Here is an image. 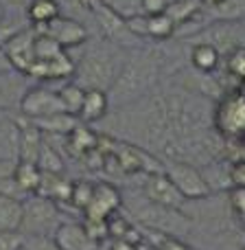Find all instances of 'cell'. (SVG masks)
I'll return each instance as SVG.
<instances>
[{
    "instance_id": "obj_8",
    "label": "cell",
    "mask_w": 245,
    "mask_h": 250,
    "mask_svg": "<svg viewBox=\"0 0 245 250\" xmlns=\"http://www.w3.org/2000/svg\"><path fill=\"white\" fill-rule=\"evenodd\" d=\"M35 31L48 33L61 48L73 51V48H81L83 44L90 40V31L81 20H75L70 16H59L46 26H33Z\"/></svg>"
},
{
    "instance_id": "obj_10",
    "label": "cell",
    "mask_w": 245,
    "mask_h": 250,
    "mask_svg": "<svg viewBox=\"0 0 245 250\" xmlns=\"http://www.w3.org/2000/svg\"><path fill=\"white\" fill-rule=\"evenodd\" d=\"M33 42H35V29L31 26V29L18 33L16 38H11L2 46V53L7 55L11 68L16 70V73L24 75V77H29L31 68H33V64H35Z\"/></svg>"
},
{
    "instance_id": "obj_30",
    "label": "cell",
    "mask_w": 245,
    "mask_h": 250,
    "mask_svg": "<svg viewBox=\"0 0 245 250\" xmlns=\"http://www.w3.org/2000/svg\"><path fill=\"white\" fill-rule=\"evenodd\" d=\"M92 193H94V185H92V182H88V180L73 182V191H70L68 202L73 204L77 211H86L92 200Z\"/></svg>"
},
{
    "instance_id": "obj_36",
    "label": "cell",
    "mask_w": 245,
    "mask_h": 250,
    "mask_svg": "<svg viewBox=\"0 0 245 250\" xmlns=\"http://www.w3.org/2000/svg\"><path fill=\"white\" fill-rule=\"evenodd\" d=\"M24 235L22 233H4L0 230V250H22Z\"/></svg>"
},
{
    "instance_id": "obj_3",
    "label": "cell",
    "mask_w": 245,
    "mask_h": 250,
    "mask_svg": "<svg viewBox=\"0 0 245 250\" xmlns=\"http://www.w3.org/2000/svg\"><path fill=\"white\" fill-rule=\"evenodd\" d=\"M212 129L228 141H245V92L234 90L221 97L212 110Z\"/></svg>"
},
{
    "instance_id": "obj_19",
    "label": "cell",
    "mask_w": 245,
    "mask_h": 250,
    "mask_svg": "<svg viewBox=\"0 0 245 250\" xmlns=\"http://www.w3.org/2000/svg\"><path fill=\"white\" fill-rule=\"evenodd\" d=\"M70 191H73V182L66 180L64 173H42V185H39L38 193L42 198H48L57 204L68 202Z\"/></svg>"
},
{
    "instance_id": "obj_34",
    "label": "cell",
    "mask_w": 245,
    "mask_h": 250,
    "mask_svg": "<svg viewBox=\"0 0 245 250\" xmlns=\"http://www.w3.org/2000/svg\"><path fill=\"white\" fill-rule=\"evenodd\" d=\"M127 29L136 35L138 40H145L149 38V16L147 13H138V16H132L127 18Z\"/></svg>"
},
{
    "instance_id": "obj_27",
    "label": "cell",
    "mask_w": 245,
    "mask_h": 250,
    "mask_svg": "<svg viewBox=\"0 0 245 250\" xmlns=\"http://www.w3.org/2000/svg\"><path fill=\"white\" fill-rule=\"evenodd\" d=\"M35 165L39 167V171H42V173H64V167H66L61 154L46 141V136H44L42 149H39Z\"/></svg>"
},
{
    "instance_id": "obj_2",
    "label": "cell",
    "mask_w": 245,
    "mask_h": 250,
    "mask_svg": "<svg viewBox=\"0 0 245 250\" xmlns=\"http://www.w3.org/2000/svg\"><path fill=\"white\" fill-rule=\"evenodd\" d=\"M160 68H162V60H160L158 51H151V48L129 51L121 75L108 92L110 105L123 108V105L136 104V101L149 97L158 88Z\"/></svg>"
},
{
    "instance_id": "obj_5",
    "label": "cell",
    "mask_w": 245,
    "mask_h": 250,
    "mask_svg": "<svg viewBox=\"0 0 245 250\" xmlns=\"http://www.w3.org/2000/svg\"><path fill=\"white\" fill-rule=\"evenodd\" d=\"M210 44L219 51V55H228L234 48L245 46V22H210L202 31L188 38V42Z\"/></svg>"
},
{
    "instance_id": "obj_31",
    "label": "cell",
    "mask_w": 245,
    "mask_h": 250,
    "mask_svg": "<svg viewBox=\"0 0 245 250\" xmlns=\"http://www.w3.org/2000/svg\"><path fill=\"white\" fill-rule=\"evenodd\" d=\"M105 7H110L114 13H118L121 18H132L142 13V0H101Z\"/></svg>"
},
{
    "instance_id": "obj_42",
    "label": "cell",
    "mask_w": 245,
    "mask_h": 250,
    "mask_svg": "<svg viewBox=\"0 0 245 250\" xmlns=\"http://www.w3.org/2000/svg\"><path fill=\"white\" fill-rule=\"evenodd\" d=\"M204 4H206V7H217V4L219 2H224V0H202Z\"/></svg>"
},
{
    "instance_id": "obj_23",
    "label": "cell",
    "mask_w": 245,
    "mask_h": 250,
    "mask_svg": "<svg viewBox=\"0 0 245 250\" xmlns=\"http://www.w3.org/2000/svg\"><path fill=\"white\" fill-rule=\"evenodd\" d=\"M33 123L44 136H48V134H64V136H68L79 125V119L68 112H61V114H53V117H46V119H38Z\"/></svg>"
},
{
    "instance_id": "obj_22",
    "label": "cell",
    "mask_w": 245,
    "mask_h": 250,
    "mask_svg": "<svg viewBox=\"0 0 245 250\" xmlns=\"http://www.w3.org/2000/svg\"><path fill=\"white\" fill-rule=\"evenodd\" d=\"M24 9L33 26H46L55 18L61 16V9L57 4V0H26Z\"/></svg>"
},
{
    "instance_id": "obj_29",
    "label": "cell",
    "mask_w": 245,
    "mask_h": 250,
    "mask_svg": "<svg viewBox=\"0 0 245 250\" xmlns=\"http://www.w3.org/2000/svg\"><path fill=\"white\" fill-rule=\"evenodd\" d=\"M177 31L175 22L167 16V13H155V16H149V38L158 40V42H164V40L173 38Z\"/></svg>"
},
{
    "instance_id": "obj_13",
    "label": "cell",
    "mask_w": 245,
    "mask_h": 250,
    "mask_svg": "<svg viewBox=\"0 0 245 250\" xmlns=\"http://www.w3.org/2000/svg\"><path fill=\"white\" fill-rule=\"evenodd\" d=\"M20 160V121L0 117V163L16 165Z\"/></svg>"
},
{
    "instance_id": "obj_39",
    "label": "cell",
    "mask_w": 245,
    "mask_h": 250,
    "mask_svg": "<svg viewBox=\"0 0 245 250\" xmlns=\"http://www.w3.org/2000/svg\"><path fill=\"white\" fill-rule=\"evenodd\" d=\"M155 250H188V246H186L182 239H175V237H164L162 242H160V246Z\"/></svg>"
},
{
    "instance_id": "obj_17",
    "label": "cell",
    "mask_w": 245,
    "mask_h": 250,
    "mask_svg": "<svg viewBox=\"0 0 245 250\" xmlns=\"http://www.w3.org/2000/svg\"><path fill=\"white\" fill-rule=\"evenodd\" d=\"M18 121H20V160L35 163L39 149H42L44 134L35 127V123L31 121V119L22 117V119H18Z\"/></svg>"
},
{
    "instance_id": "obj_24",
    "label": "cell",
    "mask_w": 245,
    "mask_h": 250,
    "mask_svg": "<svg viewBox=\"0 0 245 250\" xmlns=\"http://www.w3.org/2000/svg\"><path fill=\"white\" fill-rule=\"evenodd\" d=\"M202 7H204L202 0H175V2L169 4L164 13H167V16L175 22L177 29H180V26L188 24L190 20H195V18L202 13Z\"/></svg>"
},
{
    "instance_id": "obj_16",
    "label": "cell",
    "mask_w": 245,
    "mask_h": 250,
    "mask_svg": "<svg viewBox=\"0 0 245 250\" xmlns=\"http://www.w3.org/2000/svg\"><path fill=\"white\" fill-rule=\"evenodd\" d=\"M31 26L33 24H31L24 7H4L2 18H0V48L11 38H16L18 33L31 29Z\"/></svg>"
},
{
    "instance_id": "obj_14",
    "label": "cell",
    "mask_w": 245,
    "mask_h": 250,
    "mask_svg": "<svg viewBox=\"0 0 245 250\" xmlns=\"http://www.w3.org/2000/svg\"><path fill=\"white\" fill-rule=\"evenodd\" d=\"M22 222H24V200L0 193V230L22 233Z\"/></svg>"
},
{
    "instance_id": "obj_38",
    "label": "cell",
    "mask_w": 245,
    "mask_h": 250,
    "mask_svg": "<svg viewBox=\"0 0 245 250\" xmlns=\"http://www.w3.org/2000/svg\"><path fill=\"white\" fill-rule=\"evenodd\" d=\"M230 200H232V208L237 211V215L245 220V189H232Z\"/></svg>"
},
{
    "instance_id": "obj_20",
    "label": "cell",
    "mask_w": 245,
    "mask_h": 250,
    "mask_svg": "<svg viewBox=\"0 0 245 250\" xmlns=\"http://www.w3.org/2000/svg\"><path fill=\"white\" fill-rule=\"evenodd\" d=\"M13 185L18 191L26 195H35L42 185V171L35 163H26V160H18L13 167Z\"/></svg>"
},
{
    "instance_id": "obj_4",
    "label": "cell",
    "mask_w": 245,
    "mask_h": 250,
    "mask_svg": "<svg viewBox=\"0 0 245 250\" xmlns=\"http://www.w3.org/2000/svg\"><path fill=\"white\" fill-rule=\"evenodd\" d=\"M61 217L59 204L42 195H29L24 200V222H22V235H46L53 237L59 229Z\"/></svg>"
},
{
    "instance_id": "obj_32",
    "label": "cell",
    "mask_w": 245,
    "mask_h": 250,
    "mask_svg": "<svg viewBox=\"0 0 245 250\" xmlns=\"http://www.w3.org/2000/svg\"><path fill=\"white\" fill-rule=\"evenodd\" d=\"M226 68H228L230 75L239 79H245V46L234 48L232 53L226 55Z\"/></svg>"
},
{
    "instance_id": "obj_26",
    "label": "cell",
    "mask_w": 245,
    "mask_h": 250,
    "mask_svg": "<svg viewBox=\"0 0 245 250\" xmlns=\"http://www.w3.org/2000/svg\"><path fill=\"white\" fill-rule=\"evenodd\" d=\"M57 92H59V99H61V104H64L66 112L73 114V117H79L83 99H86V88H81L79 83H75L73 79H70V82H66Z\"/></svg>"
},
{
    "instance_id": "obj_6",
    "label": "cell",
    "mask_w": 245,
    "mask_h": 250,
    "mask_svg": "<svg viewBox=\"0 0 245 250\" xmlns=\"http://www.w3.org/2000/svg\"><path fill=\"white\" fill-rule=\"evenodd\" d=\"M164 173H167V178L175 185V189L180 191L186 200H204L212 193L197 165L169 163L167 167H164Z\"/></svg>"
},
{
    "instance_id": "obj_33",
    "label": "cell",
    "mask_w": 245,
    "mask_h": 250,
    "mask_svg": "<svg viewBox=\"0 0 245 250\" xmlns=\"http://www.w3.org/2000/svg\"><path fill=\"white\" fill-rule=\"evenodd\" d=\"M24 250H59L57 242L46 235H24Z\"/></svg>"
},
{
    "instance_id": "obj_41",
    "label": "cell",
    "mask_w": 245,
    "mask_h": 250,
    "mask_svg": "<svg viewBox=\"0 0 245 250\" xmlns=\"http://www.w3.org/2000/svg\"><path fill=\"white\" fill-rule=\"evenodd\" d=\"M2 7H24L26 0H0Z\"/></svg>"
},
{
    "instance_id": "obj_7",
    "label": "cell",
    "mask_w": 245,
    "mask_h": 250,
    "mask_svg": "<svg viewBox=\"0 0 245 250\" xmlns=\"http://www.w3.org/2000/svg\"><path fill=\"white\" fill-rule=\"evenodd\" d=\"M20 112L22 117L31 119V121H38V119H46L53 114H61L66 112L64 104L59 99V92L53 90L46 86H33L22 95L20 99Z\"/></svg>"
},
{
    "instance_id": "obj_11",
    "label": "cell",
    "mask_w": 245,
    "mask_h": 250,
    "mask_svg": "<svg viewBox=\"0 0 245 250\" xmlns=\"http://www.w3.org/2000/svg\"><path fill=\"white\" fill-rule=\"evenodd\" d=\"M123 207V193L114 185L108 182H99L94 185V193L88 204V208L83 211L86 220H110L114 213H118Z\"/></svg>"
},
{
    "instance_id": "obj_40",
    "label": "cell",
    "mask_w": 245,
    "mask_h": 250,
    "mask_svg": "<svg viewBox=\"0 0 245 250\" xmlns=\"http://www.w3.org/2000/svg\"><path fill=\"white\" fill-rule=\"evenodd\" d=\"M110 250H140V246L132 242H125V239H112L110 242Z\"/></svg>"
},
{
    "instance_id": "obj_44",
    "label": "cell",
    "mask_w": 245,
    "mask_h": 250,
    "mask_svg": "<svg viewBox=\"0 0 245 250\" xmlns=\"http://www.w3.org/2000/svg\"><path fill=\"white\" fill-rule=\"evenodd\" d=\"M22 250H24V248H22Z\"/></svg>"
},
{
    "instance_id": "obj_43",
    "label": "cell",
    "mask_w": 245,
    "mask_h": 250,
    "mask_svg": "<svg viewBox=\"0 0 245 250\" xmlns=\"http://www.w3.org/2000/svg\"><path fill=\"white\" fill-rule=\"evenodd\" d=\"M2 11H4V7H2V4H0V18H2Z\"/></svg>"
},
{
    "instance_id": "obj_12",
    "label": "cell",
    "mask_w": 245,
    "mask_h": 250,
    "mask_svg": "<svg viewBox=\"0 0 245 250\" xmlns=\"http://www.w3.org/2000/svg\"><path fill=\"white\" fill-rule=\"evenodd\" d=\"M53 239L57 242L59 250H99L101 244H96L94 239L88 235L86 226L79 222L66 220L59 224V229L55 230Z\"/></svg>"
},
{
    "instance_id": "obj_21",
    "label": "cell",
    "mask_w": 245,
    "mask_h": 250,
    "mask_svg": "<svg viewBox=\"0 0 245 250\" xmlns=\"http://www.w3.org/2000/svg\"><path fill=\"white\" fill-rule=\"evenodd\" d=\"M188 60H190V66H193L197 73H202V75L215 73V70L219 68V64H221L219 51H217L215 46H210V44H204V42L193 44Z\"/></svg>"
},
{
    "instance_id": "obj_18",
    "label": "cell",
    "mask_w": 245,
    "mask_h": 250,
    "mask_svg": "<svg viewBox=\"0 0 245 250\" xmlns=\"http://www.w3.org/2000/svg\"><path fill=\"white\" fill-rule=\"evenodd\" d=\"M99 134L90 129L86 123H79L73 132L66 136V147L73 151L75 158H83V156L92 154L99 149Z\"/></svg>"
},
{
    "instance_id": "obj_15",
    "label": "cell",
    "mask_w": 245,
    "mask_h": 250,
    "mask_svg": "<svg viewBox=\"0 0 245 250\" xmlns=\"http://www.w3.org/2000/svg\"><path fill=\"white\" fill-rule=\"evenodd\" d=\"M110 97L103 90H86V99H83L81 112H79V123H99L108 117L110 112Z\"/></svg>"
},
{
    "instance_id": "obj_9",
    "label": "cell",
    "mask_w": 245,
    "mask_h": 250,
    "mask_svg": "<svg viewBox=\"0 0 245 250\" xmlns=\"http://www.w3.org/2000/svg\"><path fill=\"white\" fill-rule=\"evenodd\" d=\"M142 195L151 204L173 208V211H182L186 204V198L175 189V185L167 178V173H151V176H147L145 185H142Z\"/></svg>"
},
{
    "instance_id": "obj_28",
    "label": "cell",
    "mask_w": 245,
    "mask_h": 250,
    "mask_svg": "<svg viewBox=\"0 0 245 250\" xmlns=\"http://www.w3.org/2000/svg\"><path fill=\"white\" fill-rule=\"evenodd\" d=\"M33 51H35V62H51V60H55V57L64 55L66 48H61L59 44H57L48 33L35 31Z\"/></svg>"
},
{
    "instance_id": "obj_35",
    "label": "cell",
    "mask_w": 245,
    "mask_h": 250,
    "mask_svg": "<svg viewBox=\"0 0 245 250\" xmlns=\"http://www.w3.org/2000/svg\"><path fill=\"white\" fill-rule=\"evenodd\" d=\"M230 189H245V160L230 165Z\"/></svg>"
},
{
    "instance_id": "obj_37",
    "label": "cell",
    "mask_w": 245,
    "mask_h": 250,
    "mask_svg": "<svg viewBox=\"0 0 245 250\" xmlns=\"http://www.w3.org/2000/svg\"><path fill=\"white\" fill-rule=\"evenodd\" d=\"M167 7H169V0H142V13H147V16L164 13Z\"/></svg>"
},
{
    "instance_id": "obj_25",
    "label": "cell",
    "mask_w": 245,
    "mask_h": 250,
    "mask_svg": "<svg viewBox=\"0 0 245 250\" xmlns=\"http://www.w3.org/2000/svg\"><path fill=\"white\" fill-rule=\"evenodd\" d=\"M212 22H245V0H224L217 7H208Z\"/></svg>"
},
{
    "instance_id": "obj_1",
    "label": "cell",
    "mask_w": 245,
    "mask_h": 250,
    "mask_svg": "<svg viewBox=\"0 0 245 250\" xmlns=\"http://www.w3.org/2000/svg\"><path fill=\"white\" fill-rule=\"evenodd\" d=\"M81 48V57L75 60L73 82L86 90L110 92V88L114 86V82L118 79L125 66L127 51L103 38H90Z\"/></svg>"
}]
</instances>
